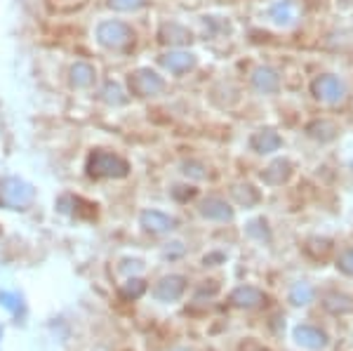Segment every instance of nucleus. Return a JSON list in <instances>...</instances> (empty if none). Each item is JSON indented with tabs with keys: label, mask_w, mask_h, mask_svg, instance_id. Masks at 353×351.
I'll return each mask as SVG.
<instances>
[{
	"label": "nucleus",
	"mask_w": 353,
	"mask_h": 351,
	"mask_svg": "<svg viewBox=\"0 0 353 351\" xmlns=\"http://www.w3.org/2000/svg\"><path fill=\"white\" fill-rule=\"evenodd\" d=\"M163 90H165L163 76H158L151 69H137L130 76V92L137 94V97H156Z\"/></svg>",
	"instance_id": "20e7f679"
},
{
	"label": "nucleus",
	"mask_w": 353,
	"mask_h": 351,
	"mask_svg": "<svg viewBox=\"0 0 353 351\" xmlns=\"http://www.w3.org/2000/svg\"><path fill=\"white\" fill-rule=\"evenodd\" d=\"M288 177H290V163L288 161L273 163L269 170H264V172H261V179H264L266 184H283Z\"/></svg>",
	"instance_id": "dca6fc26"
},
{
	"label": "nucleus",
	"mask_w": 353,
	"mask_h": 351,
	"mask_svg": "<svg viewBox=\"0 0 353 351\" xmlns=\"http://www.w3.org/2000/svg\"><path fill=\"white\" fill-rule=\"evenodd\" d=\"M231 302L236 304V307H245V309L257 307V304L264 302V292L252 285H243V288H238V290H233Z\"/></svg>",
	"instance_id": "4468645a"
},
{
	"label": "nucleus",
	"mask_w": 353,
	"mask_h": 351,
	"mask_svg": "<svg viewBox=\"0 0 353 351\" xmlns=\"http://www.w3.org/2000/svg\"><path fill=\"white\" fill-rule=\"evenodd\" d=\"M337 267H339V271H344L346 276H353V248H349V250H344L339 254Z\"/></svg>",
	"instance_id": "5701e85b"
},
{
	"label": "nucleus",
	"mask_w": 353,
	"mask_h": 351,
	"mask_svg": "<svg viewBox=\"0 0 353 351\" xmlns=\"http://www.w3.org/2000/svg\"><path fill=\"white\" fill-rule=\"evenodd\" d=\"M141 226H144L146 231H151V234H165V231H172L174 229V219L170 217V214L165 212H158V210H146L141 212L139 217Z\"/></svg>",
	"instance_id": "9d476101"
},
{
	"label": "nucleus",
	"mask_w": 353,
	"mask_h": 351,
	"mask_svg": "<svg viewBox=\"0 0 353 351\" xmlns=\"http://www.w3.org/2000/svg\"><path fill=\"white\" fill-rule=\"evenodd\" d=\"M271 19L276 24H292L294 19V5L290 0H281L271 8Z\"/></svg>",
	"instance_id": "f3484780"
},
{
	"label": "nucleus",
	"mask_w": 353,
	"mask_h": 351,
	"mask_svg": "<svg viewBox=\"0 0 353 351\" xmlns=\"http://www.w3.org/2000/svg\"><path fill=\"white\" fill-rule=\"evenodd\" d=\"M36 198V189L19 177L0 179V205L10 210H26Z\"/></svg>",
	"instance_id": "f257e3e1"
},
{
	"label": "nucleus",
	"mask_w": 353,
	"mask_h": 351,
	"mask_svg": "<svg viewBox=\"0 0 353 351\" xmlns=\"http://www.w3.org/2000/svg\"><path fill=\"white\" fill-rule=\"evenodd\" d=\"M201 214L208 219H214V222H229V219L233 217V210L229 208V203L224 201V198H208V201H203L201 205Z\"/></svg>",
	"instance_id": "9b49d317"
},
{
	"label": "nucleus",
	"mask_w": 353,
	"mask_h": 351,
	"mask_svg": "<svg viewBox=\"0 0 353 351\" xmlns=\"http://www.w3.org/2000/svg\"><path fill=\"white\" fill-rule=\"evenodd\" d=\"M248 234L250 236H257V239H269V231L266 229H257V222H250V226H248Z\"/></svg>",
	"instance_id": "393cba45"
},
{
	"label": "nucleus",
	"mask_w": 353,
	"mask_h": 351,
	"mask_svg": "<svg viewBox=\"0 0 353 351\" xmlns=\"http://www.w3.org/2000/svg\"><path fill=\"white\" fill-rule=\"evenodd\" d=\"M233 196H236V201L241 203V205H252V203H257L259 201V194L252 189L250 184H238V186H233Z\"/></svg>",
	"instance_id": "aec40b11"
},
{
	"label": "nucleus",
	"mask_w": 353,
	"mask_h": 351,
	"mask_svg": "<svg viewBox=\"0 0 353 351\" xmlns=\"http://www.w3.org/2000/svg\"><path fill=\"white\" fill-rule=\"evenodd\" d=\"M252 85L257 92L273 94L281 88V76H278V71H273L271 66H257V69L252 71Z\"/></svg>",
	"instance_id": "1a4fd4ad"
},
{
	"label": "nucleus",
	"mask_w": 353,
	"mask_h": 351,
	"mask_svg": "<svg viewBox=\"0 0 353 351\" xmlns=\"http://www.w3.org/2000/svg\"><path fill=\"white\" fill-rule=\"evenodd\" d=\"M294 339H297L299 347L311 349V351H318V349H323L327 344L325 332L318 330V328H313V325H306V323L294 328Z\"/></svg>",
	"instance_id": "6e6552de"
},
{
	"label": "nucleus",
	"mask_w": 353,
	"mask_h": 351,
	"mask_svg": "<svg viewBox=\"0 0 353 351\" xmlns=\"http://www.w3.org/2000/svg\"><path fill=\"white\" fill-rule=\"evenodd\" d=\"M68 81L76 90H88L92 88L94 81H97V71L92 64H88V61H76V64L71 66V73H68Z\"/></svg>",
	"instance_id": "f8f14e48"
},
{
	"label": "nucleus",
	"mask_w": 353,
	"mask_h": 351,
	"mask_svg": "<svg viewBox=\"0 0 353 351\" xmlns=\"http://www.w3.org/2000/svg\"><path fill=\"white\" fill-rule=\"evenodd\" d=\"M283 144V139L278 137V132H273V130H259V132L252 134V139H250V146H252L257 154H271V151H278Z\"/></svg>",
	"instance_id": "ddd939ff"
},
{
	"label": "nucleus",
	"mask_w": 353,
	"mask_h": 351,
	"mask_svg": "<svg viewBox=\"0 0 353 351\" xmlns=\"http://www.w3.org/2000/svg\"><path fill=\"white\" fill-rule=\"evenodd\" d=\"M290 299H292V304H297V307H301V304H309L313 299V288L309 285V283H297V285L290 290Z\"/></svg>",
	"instance_id": "6ab92c4d"
},
{
	"label": "nucleus",
	"mask_w": 353,
	"mask_h": 351,
	"mask_svg": "<svg viewBox=\"0 0 353 351\" xmlns=\"http://www.w3.org/2000/svg\"><path fill=\"white\" fill-rule=\"evenodd\" d=\"M144 290H146V283L141 281V279H130L123 285V295L125 297H132V299L141 297V292H144Z\"/></svg>",
	"instance_id": "4be33fe9"
},
{
	"label": "nucleus",
	"mask_w": 353,
	"mask_h": 351,
	"mask_svg": "<svg viewBox=\"0 0 353 351\" xmlns=\"http://www.w3.org/2000/svg\"><path fill=\"white\" fill-rule=\"evenodd\" d=\"M109 5L118 12H137L146 5V0H109Z\"/></svg>",
	"instance_id": "412c9836"
},
{
	"label": "nucleus",
	"mask_w": 353,
	"mask_h": 351,
	"mask_svg": "<svg viewBox=\"0 0 353 351\" xmlns=\"http://www.w3.org/2000/svg\"><path fill=\"white\" fill-rule=\"evenodd\" d=\"M311 90H313V94H316L321 101H325V104H339V101L344 99V94H346L344 83H341L337 76L316 78L313 85H311Z\"/></svg>",
	"instance_id": "39448f33"
},
{
	"label": "nucleus",
	"mask_w": 353,
	"mask_h": 351,
	"mask_svg": "<svg viewBox=\"0 0 353 351\" xmlns=\"http://www.w3.org/2000/svg\"><path fill=\"white\" fill-rule=\"evenodd\" d=\"M176 351H186V349H176Z\"/></svg>",
	"instance_id": "a878e982"
},
{
	"label": "nucleus",
	"mask_w": 353,
	"mask_h": 351,
	"mask_svg": "<svg viewBox=\"0 0 353 351\" xmlns=\"http://www.w3.org/2000/svg\"><path fill=\"white\" fill-rule=\"evenodd\" d=\"M101 99H104L106 104H111V106H121V104L128 101V97H125V92L121 88V83H113V81H109L104 85V90H101Z\"/></svg>",
	"instance_id": "a211bd4d"
},
{
	"label": "nucleus",
	"mask_w": 353,
	"mask_h": 351,
	"mask_svg": "<svg viewBox=\"0 0 353 351\" xmlns=\"http://www.w3.org/2000/svg\"><path fill=\"white\" fill-rule=\"evenodd\" d=\"M161 43L165 45H184V43H191V31L184 28L181 24H163L161 28Z\"/></svg>",
	"instance_id": "2eb2a0df"
},
{
	"label": "nucleus",
	"mask_w": 353,
	"mask_h": 351,
	"mask_svg": "<svg viewBox=\"0 0 353 351\" xmlns=\"http://www.w3.org/2000/svg\"><path fill=\"white\" fill-rule=\"evenodd\" d=\"M161 66L170 73H174V76H181V73H189L196 66V57L191 52H179V50L176 52H165L161 57Z\"/></svg>",
	"instance_id": "0eeeda50"
},
{
	"label": "nucleus",
	"mask_w": 353,
	"mask_h": 351,
	"mask_svg": "<svg viewBox=\"0 0 353 351\" xmlns=\"http://www.w3.org/2000/svg\"><path fill=\"white\" fill-rule=\"evenodd\" d=\"M88 172L99 179H123V177H128L130 166H128V161L118 154H111V151H94V154L88 158Z\"/></svg>",
	"instance_id": "f03ea898"
},
{
	"label": "nucleus",
	"mask_w": 353,
	"mask_h": 351,
	"mask_svg": "<svg viewBox=\"0 0 353 351\" xmlns=\"http://www.w3.org/2000/svg\"><path fill=\"white\" fill-rule=\"evenodd\" d=\"M97 41L109 50H128L134 43V33L125 21L109 19L97 26Z\"/></svg>",
	"instance_id": "7ed1b4c3"
},
{
	"label": "nucleus",
	"mask_w": 353,
	"mask_h": 351,
	"mask_svg": "<svg viewBox=\"0 0 353 351\" xmlns=\"http://www.w3.org/2000/svg\"><path fill=\"white\" fill-rule=\"evenodd\" d=\"M0 302H3L8 309H12V311H19V307H21L19 295H12V292H0Z\"/></svg>",
	"instance_id": "b1692460"
},
{
	"label": "nucleus",
	"mask_w": 353,
	"mask_h": 351,
	"mask_svg": "<svg viewBox=\"0 0 353 351\" xmlns=\"http://www.w3.org/2000/svg\"><path fill=\"white\" fill-rule=\"evenodd\" d=\"M186 290V279L184 276H165L161 279L156 288H153V295H156L161 302H174V299H179L184 295Z\"/></svg>",
	"instance_id": "423d86ee"
}]
</instances>
